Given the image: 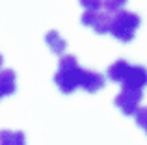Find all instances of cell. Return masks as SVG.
Returning <instances> with one entry per match:
<instances>
[{"label":"cell","instance_id":"obj_16","mask_svg":"<svg viewBox=\"0 0 147 145\" xmlns=\"http://www.w3.org/2000/svg\"><path fill=\"white\" fill-rule=\"evenodd\" d=\"M144 130H145V134H147V127H145V128H144Z\"/></svg>","mask_w":147,"mask_h":145},{"label":"cell","instance_id":"obj_12","mask_svg":"<svg viewBox=\"0 0 147 145\" xmlns=\"http://www.w3.org/2000/svg\"><path fill=\"white\" fill-rule=\"evenodd\" d=\"M134 121L140 128H145L147 127V106H140L134 113Z\"/></svg>","mask_w":147,"mask_h":145},{"label":"cell","instance_id":"obj_1","mask_svg":"<svg viewBox=\"0 0 147 145\" xmlns=\"http://www.w3.org/2000/svg\"><path fill=\"white\" fill-rule=\"evenodd\" d=\"M80 76H82V67L78 65V60L73 54L60 56L58 71L54 75V82H56L58 89L63 95L75 93L76 87H80Z\"/></svg>","mask_w":147,"mask_h":145},{"label":"cell","instance_id":"obj_11","mask_svg":"<svg viewBox=\"0 0 147 145\" xmlns=\"http://www.w3.org/2000/svg\"><path fill=\"white\" fill-rule=\"evenodd\" d=\"M127 6V0H102V9L108 15H115Z\"/></svg>","mask_w":147,"mask_h":145},{"label":"cell","instance_id":"obj_9","mask_svg":"<svg viewBox=\"0 0 147 145\" xmlns=\"http://www.w3.org/2000/svg\"><path fill=\"white\" fill-rule=\"evenodd\" d=\"M0 145H26V136L21 130H0Z\"/></svg>","mask_w":147,"mask_h":145},{"label":"cell","instance_id":"obj_4","mask_svg":"<svg viewBox=\"0 0 147 145\" xmlns=\"http://www.w3.org/2000/svg\"><path fill=\"white\" fill-rule=\"evenodd\" d=\"M121 86L125 89H144L147 86V69L144 65H130Z\"/></svg>","mask_w":147,"mask_h":145},{"label":"cell","instance_id":"obj_7","mask_svg":"<svg viewBox=\"0 0 147 145\" xmlns=\"http://www.w3.org/2000/svg\"><path fill=\"white\" fill-rule=\"evenodd\" d=\"M45 43H47L49 48L58 56H63L65 48H67V41L60 36L58 30H49V32L45 34Z\"/></svg>","mask_w":147,"mask_h":145},{"label":"cell","instance_id":"obj_5","mask_svg":"<svg viewBox=\"0 0 147 145\" xmlns=\"http://www.w3.org/2000/svg\"><path fill=\"white\" fill-rule=\"evenodd\" d=\"M106 80L99 71H90V69H82V76H80V87L88 93H97L104 87Z\"/></svg>","mask_w":147,"mask_h":145},{"label":"cell","instance_id":"obj_14","mask_svg":"<svg viewBox=\"0 0 147 145\" xmlns=\"http://www.w3.org/2000/svg\"><path fill=\"white\" fill-rule=\"evenodd\" d=\"M97 13L99 11H84L82 17H80V22H82L84 26H93L95 19H97Z\"/></svg>","mask_w":147,"mask_h":145},{"label":"cell","instance_id":"obj_2","mask_svg":"<svg viewBox=\"0 0 147 145\" xmlns=\"http://www.w3.org/2000/svg\"><path fill=\"white\" fill-rule=\"evenodd\" d=\"M140 15L129 9H121L115 15H112V22H110V34L115 39L123 41V43H130L134 39V34L140 28Z\"/></svg>","mask_w":147,"mask_h":145},{"label":"cell","instance_id":"obj_13","mask_svg":"<svg viewBox=\"0 0 147 145\" xmlns=\"http://www.w3.org/2000/svg\"><path fill=\"white\" fill-rule=\"evenodd\" d=\"M80 6L86 7V11H99L102 7V0H78Z\"/></svg>","mask_w":147,"mask_h":145},{"label":"cell","instance_id":"obj_8","mask_svg":"<svg viewBox=\"0 0 147 145\" xmlns=\"http://www.w3.org/2000/svg\"><path fill=\"white\" fill-rule=\"evenodd\" d=\"M129 69H130V63L127 62V60H115L114 63H112L110 67H108V78L112 80V82H119L121 84L123 82V78H125V75L129 72Z\"/></svg>","mask_w":147,"mask_h":145},{"label":"cell","instance_id":"obj_3","mask_svg":"<svg viewBox=\"0 0 147 145\" xmlns=\"http://www.w3.org/2000/svg\"><path fill=\"white\" fill-rule=\"evenodd\" d=\"M144 99L142 89H125L123 87L114 99V104L123 112V115H134L136 110L140 108V102Z\"/></svg>","mask_w":147,"mask_h":145},{"label":"cell","instance_id":"obj_10","mask_svg":"<svg viewBox=\"0 0 147 145\" xmlns=\"http://www.w3.org/2000/svg\"><path fill=\"white\" fill-rule=\"evenodd\" d=\"M110 22H112V15H108V13H104V11H99L97 13V19H95V22H93V30L97 34H108L110 32Z\"/></svg>","mask_w":147,"mask_h":145},{"label":"cell","instance_id":"obj_15","mask_svg":"<svg viewBox=\"0 0 147 145\" xmlns=\"http://www.w3.org/2000/svg\"><path fill=\"white\" fill-rule=\"evenodd\" d=\"M2 65H4V58H2V54H0V69H2Z\"/></svg>","mask_w":147,"mask_h":145},{"label":"cell","instance_id":"obj_17","mask_svg":"<svg viewBox=\"0 0 147 145\" xmlns=\"http://www.w3.org/2000/svg\"><path fill=\"white\" fill-rule=\"evenodd\" d=\"M0 99H2V95H0Z\"/></svg>","mask_w":147,"mask_h":145},{"label":"cell","instance_id":"obj_6","mask_svg":"<svg viewBox=\"0 0 147 145\" xmlns=\"http://www.w3.org/2000/svg\"><path fill=\"white\" fill-rule=\"evenodd\" d=\"M17 91V75L13 69H0V95L9 97Z\"/></svg>","mask_w":147,"mask_h":145}]
</instances>
